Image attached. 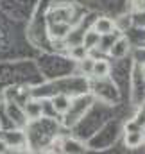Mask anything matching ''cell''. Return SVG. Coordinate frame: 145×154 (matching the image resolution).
Masks as SVG:
<instances>
[{
    "label": "cell",
    "instance_id": "1",
    "mask_svg": "<svg viewBox=\"0 0 145 154\" xmlns=\"http://www.w3.org/2000/svg\"><path fill=\"white\" fill-rule=\"evenodd\" d=\"M70 31H72V25L65 20H57L48 25V34L52 39H65L70 34Z\"/></svg>",
    "mask_w": 145,
    "mask_h": 154
},
{
    "label": "cell",
    "instance_id": "2",
    "mask_svg": "<svg viewBox=\"0 0 145 154\" xmlns=\"http://www.w3.org/2000/svg\"><path fill=\"white\" fill-rule=\"evenodd\" d=\"M50 104H52V108H54L56 113L65 115V113L72 108V99H70L68 95H65V93H57V95H54V97L50 99Z\"/></svg>",
    "mask_w": 145,
    "mask_h": 154
},
{
    "label": "cell",
    "instance_id": "3",
    "mask_svg": "<svg viewBox=\"0 0 145 154\" xmlns=\"http://www.w3.org/2000/svg\"><path fill=\"white\" fill-rule=\"evenodd\" d=\"M91 29L97 31L100 36H109V34H113V31H115V22H113L111 18L100 16V18H97V20L93 22Z\"/></svg>",
    "mask_w": 145,
    "mask_h": 154
},
{
    "label": "cell",
    "instance_id": "4",
    "mask_svg": "<svg viewBox=\"0 0 145 154\" xmlns=\"http://www.w3.org/2000/svg\"><path fill=\"white\" fill-rule=\"evenodd\" d=\"M109 56L111 57H115V59H122V57H125L127 56V52H129V41L127 38H118L113 45H111V48L108 50Z\"/></svg>",
    "mask_w": 145,
    "mask_h": 154
},
{
    "label": "cell",
    "instance_id": "5",
    "mask_svg": "<svg viewBox=\"0 0 145 154\" xmlns=\"http://www.w3.org/2000/svg\"><path fill=\"white\" fill-rule=\"evenodd\" d=\"M111 72V65L108 59H93V66L90 75H93L95 79H106Z\"/></svg>",
    "mask_w": 145,
    "mask_h": 154
},
{
    "label": "cell",
    "instance_id": "6",
    "mask_svg": "<svg viewBox=\"0 0 145 154\" xmlns=\"http://www.w3.org/2000/svg\"><path fill=\"white\" fill-rule=\"evenodd\" d=\"M124 142L129 149H136L140 147L145 142V133L142 129H134V131H125V136H124Z\"/></svg>",
    "mask_w": 145,
    "mask_h": 154
},
{
    "label": "cell",
    "instance_id": "7",
    "mask_svg": "<svg viewBox=\"0 0 145 154\" xmlns=\"http://www.w3.org/2000/svg\"><path fill=\"white\" fill-rule=\"evenodd\" d=\"M100 34L97 32V31H93L91 27L86 31V32H82V36H81V43L84 45V48H88L90 52L93 50V48H97L99 45H100Z\"/></svg>",
    "mask_w": 145,
    "mask_h": 154
},
{
    "label": "cell",
    "instance_id": "8",
    "mask_svg": "<svg viewBox=\"0 0 145 154\" xmlns=\"http://www.w3.org/2000/svg\"><path fill=\"white\" fill-rule=\"evenodd\" d=\"M23 111H25V115L29 116V118H39L41 111H43V106L38 100H31V102H27L23 106Z\"/></svg>",
    "mask_w": 145,
    "mask_h": 154
},
{
    "label": "cell",
    "instance_id": "9",
    "mask_svg": "<svg viewBox=\"0 0 145 154\" xmlns=\"http://www.w3.org/2000/svg\"><path fill=\"white\" fill-rule=\"evenodd\" d=\"M90 54V50L88 48H84V45L82 43H75V45H72L70 47V56H72L75 61H81L82 57H86Z\"/></svg>",
    "mask_w": 145,
    "mask_h": 154
},
{
    "label": "cell",
    "instance_id": "10",
    "mask_svg": "<svg viewBox=\"0 0 145 154\" xmlns=\"http://www.w3.org/2000/svg\"><path fill=\"white\" fill-rule=\"evenodd\" d=\"M79 65H81V70H82L84 74H90V72H91V66H93V57L86 56V57H82V59L79 61Z\"/></svg>",
    "mask_w": 145,
    "mask_h": 154
},
{
    "label": "cell",
    "instance_id": "11",
    "mask_svg": "<svg viewBox=\"0 0 145 154\" xmlns=\"http://www.w3.org/2000/svg\"><path fill=\"white\" fill-rule=\"evenodd\" d=\"M11 152V145L7 143L5 138H0V154H7Z\"/></svg>",
    "mask_w": 145,
    "mask_h": 154
},
{
    "label": "cell",
    "instance_id": "12",
    "mask_svg": "<svg viewBox=\"0 0 145 154\" xmlns=\"http://www.w3.org/2000/svg\"><path fill=\"white\" fill-rule=\"evenodd\" d=\"M136 11H145V0H133Z\"/></svg>",
    "mask_w": 145,
    "mask_h": 154
}]
</instances>
